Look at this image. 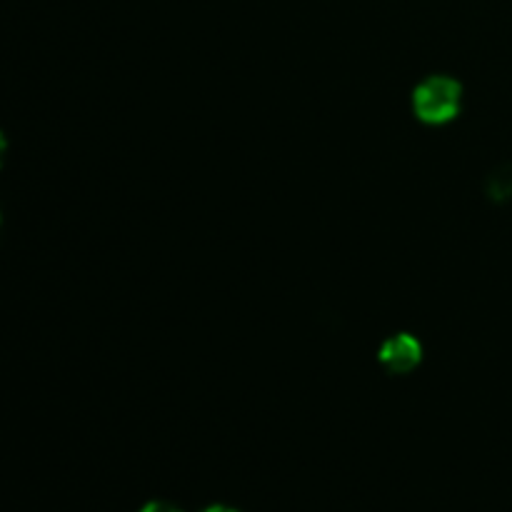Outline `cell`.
I'll return each instance as SVG.
<instances>
[{"label":"cell","mask_w":512,"mask_h":512,"mask_svg":"<svg viewBox=\"0 0 512 512\" xmlns=\"http://www.w3.org/2000/svg\"><path fill=\"white\" fill-rule=\"evenodd\" d=\"M460 98L463 90L453 78L445 75H433V78L423 80L413 93V108L423 123L443 125L453 120L460 110Z\"/></svg>","instance_id":"obj_1"},{"label":"cell","mask_w":512,"mask_h":512,"mask_svg":"<svg viewBox=\"0 0 512 512\" xmlns=\"http://www.w3.org/2000/svg\"><path fill=\"white\" fill-rule=\"evenodd\" d=\"M423 360V345L408 333L393 335L390 340H385L383 348H380V363L395 375H405L410 370H415Z\"/></svg>","instance_id":"obj_2"},{"label":"cell","mask_w":512,"mask_h":512,"mask_svg":"<svg viewBox=\"0 0 512 512\" xmlns=\"http://www.w3.org/2000/svg\"><path fill=\"white\" fill-rule=\"evenodd\" d=\"M140 512H183V510H178V508H175V505L158 500V503H148Z\"/></svg>","instance_id":"obj_3"},{"label":"cell","mask_w":512,"mask_h":512,"mask_svg":"<svg viewBox=\"0 0 512 512\" xmlns=\"http://www.w3.org/2000/svg\"><path fill=\"white\" fill-rule=\"evenodd\" d=\"M203 512H238L233 508H225V505H210V508H205Z\"/></svg>","instance_id":"obj_4"},{"label":"cell","mask_w":512,"mask_h":512,"mask_svg":"<svg viewBox=\"0 0 512 512\" xmlns=\"http://www.w3.org/2000/svg\"><path fill=\"white\" fill-rule=\"evenodd\" d=\"M5 150H8V140H5V135L0 133V165H3V155Z\"/></svg>","instance_id":"obj_5"}]
</instances>
